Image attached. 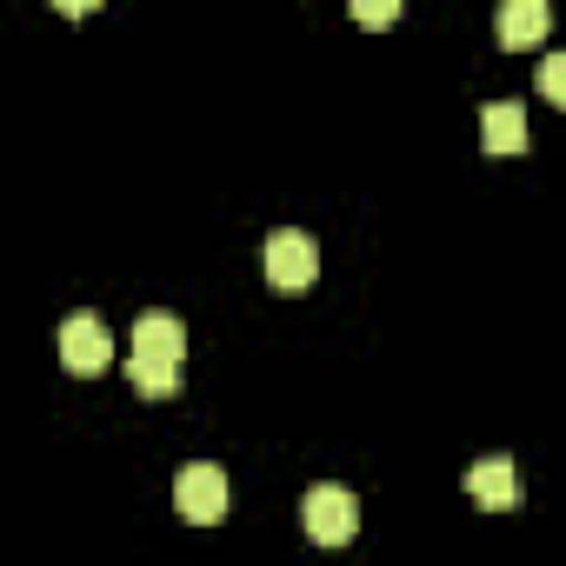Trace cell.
<instances>
[{
  "label": "cell",
  "instance_id": "3",
  "mask_svg": "<svg viewBox=\"0 0 566 566\" xmlns=\"http://www.w3.org/2000/svg\"><path fill=\"white\" fill-rule=\"evenodd\" d=\"M174 506H180L193 526H220V520H227V473H220L213 460L180 467V480H174Z\"/></svg>",
  "mask_w": 566,
  "mask_h": 566
},
{
  "label": "cell",
  "instance_id": "8",
  "mask_svg": "<svg viewBox=\"0 0 566 566\" xmlns=\"http://www.w3.org/2000/svg\"><path fill=\"white\" fill-rule=\"evenodd\" d=\"M480 140H486V154H520L526 147V107L520 101H493L480 114Z\"/></svg>",
  "mask_w": 566,
  "mask_h": 566
},
{
  "label": "cell",
  "instance_id": "9",
  "mask_svg": "<svg viewBox=\"0 0 566 566\" xmlns=\"http://www.w3.org/2000/svg\"><path fill=\"white\" fill-rule=\"evenodd\" d=\"M127 380L147 394V400H167L174 387H180V367H154V360H140V354H127Z\"/></svg>",
  "mask_w": 566,
  "mask_h": 566
},
{
  "label": "cell",
  "instance_id": "11",
  "mask_svg": "<svg viewBox=\"0 0 566 566\" xmlns=\"http://www.w3.org/2000/svg\"><path fill=\"white\" fill-rule=\"evenodd\" d=\"M354 21H360V28H394L400 8H394V0H354Z\"/></svg>",
  "mask_w": 566,
  "mask_h": 566
},
{
  "label": "cell",
  "instance_id": "4",
  "mask_svg": "<svg viewBox=\"0 0 566 566\" xmlns=\"http://www.w3.org/2000/svg\"><path fill=\"white\" fill-rule=\"evenodd\" d=\"M61 360L67 374H107L114 367V334L101 314H67L61 321Z\"/></svg>",
  "mask_w": 566,
  "mask_h": 566
},
{
  "label": "cell",
  "instance_id": "2",
  "mask_svg": "<svg viewBox=\"0 0 566 566\" xmlns=\"http://www.w3.org/2000/svg\"><path fill=\"white\" fill-rule=\"evenodd\" d=\"M260 266H266V280H273V287L301 294L307 280H314V266H321V253H314V240H307L301 227H280V233H266V247H260Z\"/></svg>",
  "mask_w": 566,
  "mask_h": 566
},
{
  "label": "cell",
  "instance_id": "6",
  "mask_svg": "<svg viewBox=\"0 0 566 566\" xmlns=\"http://www.w3.org/2000/svg\"><path fill=\"white\" fill-rule=\"evenodd\" d=\"M467 493H473L480 506H513V500H520L513 460H506V453H486V460H473V467H467Z\"/></svg>",
  "mask_w": 566,
  "mask_h": 566
},
{
  "label": "cell",
  "instance_id": "5",
  "mask_svg": "<svg viewBox=\"0 0 566 566\" xmlns=\"http://www.w3.org/2000/svg\"><path fill=\"white\" fill-rule=\"evenodd\" d=\"M134 354L154 360V367H180V354H187V327H180L167 307H147V314L134 321Z\"/></svg>",
  "mask_w": 566,
  "mask_h": 566
},
{
  "label": "cell",
  "instance_id": "7",
  "mask_svg": "<svg viewBox=\"0 0 566 566\" xmlns=\"http://www.w3.org/2000/svg\"><path fill=\"white\" fill-rule=\"evenodd\" d=\"M546 28H553L546 0H506L500 8V41L506 48H533V41H546Z\"/></svg>",
  "mask_w": 566,
  "mask_h": 566
},
{
  "label": "cell",
  "instance_id": "10",
  "mask_svg": "<svg viewBox=\"0 0 566 566\" xmlns=\"http://www.w3.org/2000/svg\"><path fill=\"white\" fill-rule=\"evenodd\" d=\"M539 94H546L553 107H566V54H546V61H539Z\"/></svg>",
  "mask_w": 566,
  "mask_h": 566
},
{
  "label": "cell",
  "instance_id": "1",
  "mask_svg": "<svg viewBox=\"0 0 566 566\" xmlns=\"http://www.w3.org/2000/svg\"><path fill=\"white\" fill-rule=\"evenodd\" d=\"M301 520H307V539L314 546H347L360 533V500L347 486H314L301 500Z\"/></svg>",
  "mask_w": 566,
  "mask_h": 566
}]
</instances>
